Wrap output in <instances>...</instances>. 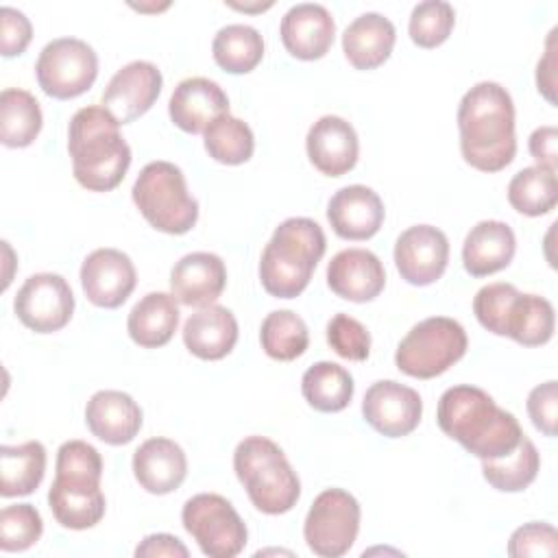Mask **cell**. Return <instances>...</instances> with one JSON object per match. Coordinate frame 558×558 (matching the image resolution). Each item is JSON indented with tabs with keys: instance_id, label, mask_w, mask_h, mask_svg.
Masks as SVG:
<instances>
[{
	"instance_id": "obj_11",
	"label": "cell",
	"mask_w": 558,
	"mask_h": 558,
	"mask_svg": "<svg viewBox=\"0 0 558 558\" xmlns=\"http://www.w3.org/2000/svg\"><path fill=\"white\" fill-rule=\"evenodd\" d=\"M35 76L44 94L57 100H70L94 85L98 76V57L87 41L59 37L41 48L35 63Z\"/></svg>"
},
{
	"instance_id": "obj_21",
	"label": "cell",
	"mask_w": 558,
	"mask_h": 558,
	"mask_svg": "<svg viewBox=\"0 0 558 558\" xmlns=\"http://www.w3.org/2000/svg\"><path fill=\"white\" fill-rule=\"evenodd\" d=\"M168 113L174 126L185 133H205L220 116L229 113V98L216 81L205 76L183 78L168 102Z\"/></svg>"
},
{
	"instance_id": "obj_20",
	"label": "cell",
	"mask_w": 558,
	"mask_h": 558,
	"mask_svg": "<svg viewBox=\"0 0 558 558\" xmlns=\"http://www.w3.org/2000/svg\"><path fill=\"white\" fill-rule=\"evenodd\" d=\"M225 286L227 268L216 253H187L170 270V290L174 299L190 307L214 305Z\"/></svg>"
},
{
	"instance_id": "obj_3",
	"label": "cell",
	"mask_w": 558,
	"mask_h": 558,
	"mask_svg": "<svg viewBox=\"0 0 558 558\" xmlns=\"http://www.w3.org/2000/svg\"><path fill=\"white\" fill-rule=\"evenodd\" d=\"M68 153L74 179L89 192H111L131 166V146L120 122L98 105L78 109L68 124Z\"/></svg>"
},
{
	"instance_id": "obj_16",
	"label": "cell",
	"mask_w": 558,
	"mask_h": 558,
	"mask_svg": "<svg viewBox=\"0 0 558 558\" xmlns=\"http://www.w3.org/2000/svg\"><path fill=\"white\" fill-rule=\"evenodd\" d=\"M137 272L131 257L118 248H96L81 266L85 296L105 310L120 307L135 290Z\"/></svg>"
},
{
	"instance_id": "obj_42",
	"label": "cell",
	"mask_w": 558,
	"mask_h": 558,
	"mask_svg": "<svg viewBox=\"0 0 558 558\" xmlns=\"http://www.w3.org/2000/svg\"><path fill=\"white\" fill-rule=\"evenodd\" d=\"M508 554L512 558L523 556H556L558 534L556 527L543 521H532L517 527L508 541Z\"/></svg>"
},
{
	"instance_id": "obj_12",
	"label": "cell",
	"mask_w": 558,
	"mask_h": 558,
	"mask_svg": "<svg viewBox=\"0 0 558 558\" xmlns=\"http://www.w3.org/2000/svg\"><path fill=\"white\" fill-rule=\"evenodd\" d=\"M13 310L22 325L37 333L63 329L74 312L70 283L57 272L31 275L15 294Z\"/></svg>"
},
{
	"instance_id": "obj_8",
	"label": "cell",
	"mask_w": 558,
	"mask_h": 558,
	"mask_svg": "<svg viewBox=\"0 0 558 558\" xmlns=\"http://www.w3.org/2000/svg\"><path fill=\"white\" fill-rule=\"evenodd\" d=\"M469 347L464 327L449 316H429L416 323L399 342L395 364L416 379H432L453 366Z\"/></svg>"
},
{
	"instance_id": "obj_6",
	"label": "cell",
	"mask_w": 558,
	"mask_h": 558,
	"mask_svg": "<svg viewBox=\"0 0 558 558\" xmlns=\"http://www.w3.org/2000/svg\"><path fill=\"white\" fill-rule=\"evenodd\" d=\"M233 471L251 504L264 514H283L301 497V482L286 453L266 436H246L238 442Z\"/></svg>"
},
{
	"instance_id": "obj_37",
	"label": "cell",
	"mask_w": 558,
	"mask_h": 558,
	"mask_svg": "<svg viewBox=\"0 0 558 558\" xmlns=\"http://www.w3.org/2000/svg\"><path fill=\"white\" fill-rule=\"evenodd\" d=\"M203 137H205L207 155L218 163L240 166L248 161L255 150V137L251 126L231 113L216 118L205 129Z\"/></svg>"
},
{
	"instance_id": "obj_45",
	"label": "cell",
	"mask_w": 558,
	"mask_h": 558,
	"mask_svg": "<svg viewBox=\"0 0 558 558\" xmlns=\"http://www.w3.org/2000/svg\"><path fill=\"white\" fill-rule=\"evenodd\" d=\"M530 155L536 159V166L556 170L558 166V131L556 126H538L530 135Z\"/></svg>"
},
{
	"instance_id": "obj_39",
	"label": "cell",
	"mask_w": 558,
	"mask_h": 558,
	"mask_svg": "<svg viewBox=\"0 0 558 558\" xmlns=\"http://www.w3.org/2000/svg\"><path fill=\"white\" fill-rule=\"evenodd\" d=\"M44 532L41 514L31 504H13L0 510V549L24 551L33 547Z\"/></svg>"
},
{
	"instance_id": "obj_5",
	"label": "cell",
	"mask_w": 558,
	"mask_h": 558,
	"mask_svg": "<svg viewBox=\"0 0 558 558\" xmlns=\"http://www.w3.org/2000/svg\"><path fill=\"white\" fill-rule=\"evenodd\" d=\"M327 248L325 233L312 218H288L262 251L259 281L277 299L299 296L323 259Z\"/></svg>"
},
{
	"instance_id": "obj_23",
	"label": "cell",
	"mask_w": 558,
	"mask_h": 558,
	"mask_svg": "<svg viewBox=\"0 0 558 558\" xmlns=\"http://www.w3.org/2000/svg\"><path fill=\"white\" fill-rule=\"evenodd\" d=\"M142 408L122 390H98L85 405L89 432L107 445H126L142 429Z\"/></svg>"
},
{
	"instance_id": "obj_10",
	"label": "cell",
	"mask_w": 558,
	"mask_h": 558,
	"mask_svg": "<svg viewBox=\"0 0 558 558\" xmlns=\"http://www.w3.org/2000/svg\"><path fill=\"white\" fill-rule=\"evenodd\" d=\"M360 504L342 488H327L312 501L303 536L307 547L323 558L344 556L360 532Z\"/></svg>"
},
{
	"instance_id": "obj_7",
	"label": "cell",
	"mask_w": 558,
	"mask_h": 558,
	"mask_svg": "<svg viewBox=\"0 0 558 558\" xmlns=\"http://www.w3.org/2000/svg\"><path fill=\"white\" fill-rule=\"evenodd\" d=\"M131 196L157 231L183 235L198 220V201L187 192L183 170L170 161L146 163L133 183Z\"/></svg>"
},
{
	"instance_id": "obj_24",
	"label": "cell",
	"mask_w": 558,
	"mask_h": 558,
	"mask_svg": "<svg viewBox=\"0 0 558 558\" xmlns=\"http://www.w3.org/2000/svg\"><path fill=\"white\" fill-rule=\"evenodd\" d=\"M133 475L146 493L168 495L187 475L185 451L170 438H148L133 453Z\"/></svg>"
},
{
	"instance_id": "obj_29",
	"label": "cell",
	"mask_w": 558,
	"mask_h": 558,
	"mask_svg": "<svg viewBox=\"0 0 558 558\" xmlns=\"http://www.w3.org/2000/svg\"><path fill=\"white\" fill-rule=\"evenodd\" d=\"M46 473V447L39 440L0 447V495H31Z\"/></svg>"
},
{
	"instance_id": "obj_22",
	"label": "cell",
	"mask_w": 558,
	"mask_h": 558,
	"mask_svg": "<svg viewBox=\"0 0 558 558\" xmlns=\"http://www.w3.org/2000/svg\"><path fill=\"white\" fill-rule=\"evenodd\" d=\"M384 203L379 194L366 185L340 187L327 205V220L342 240H368L384 222Z\"/></svg>"
},
{
	"instance_id": "obj_46",
	"label": "cell",
	"mask_w": 558,
	"mask_h": 558,
	"mask_svg": "<svg viewBox=\"0 0 558 558\" xmlns=\"http://www.w3.org/2000/svg\"><path fill=\"white\" fill-rule=\"evenodd\" d=\"M137 558H159V556H170V558H187L190 551L187 547L172 534L159 532V534H148L137 547H135Z\"/></svg>"
},
{
	"instance_id": "obj_1",
	"label": "cell",
	"mask_w": 558,
	"mask_h": 558,
	"mask_svg": "<svg viewBox=\"0 0 558 558\" xmlns=\"http://www.w3.org/2000/svg\"><path fill=\"white\" fill-rule=\"evenodd\" d=\"M458 129L460 153L471 168L499 172L514 159V102L504 85L475 83L460 100Z\"/></svg>"
},
{
	"instance_id": "obj_30",
	"label": "cell",
	"mask_w": 558,
	"mask_h": 558,
	"mask_svg": "<svg viewBox=\"0 0 558 558\" xmlns=\"http://www.w3.org/2000/svg\"><path fill=\"white\" fill-rule=\"evenodd\" d=\"M554 327V305L545 296L519 292L510 303L504 336L523 347H541L551 340Z\"/></svg>"
},
{
	"instance_id": "obj_43",
	"label": "cell",
	"mask_w": 558,
	"mask_h": 558,
	"mask_svg": "<svg viewBox=\"0 0 558 558\" xmlns=\"http://www.w3.org/2000/svg\"><path fill=\"white\" fill-rule=\"evenodd\" d=\"M527 414L538 432L545 436H556L558 421V384L554 379L538 384L527 395Z\"/></svg>"
},
{
	"instance_id": "obj_13",
	"label": "cell",
	"mask_w": 558,
	"mask_h": 558,
	"mask_svg": "<svg viewBox=\"0 0 558 558\" xmlns=\"http://www.w3.org/2000/svg\"><path fill=\"white\" fill-rule=\"evenodd\" d=\"M364 421L388 438H401L416 429L423 414L421 395L395 379L371 384L362 399Z\"/></svg>"
},
{
	"instance_id": "obj_25",
	"label": "cell",
	"mask_w": 558,
	"mask_h": 558,
	"mask_svg": "<svg viewBox=\"0 0 558 558\" xmlns=\"http://www.w3.org/2000/svg\"><path fill=\"white\" fill-rule=\"evenodd\" d=\"M517 251L514 231L501 220H480L464 238L462 264L473 277L504 270Z\"/></svg>"
},
{
	"instance_id": "obj_40",
	"label": "cell",
	"mask_w": 558,
	"mask_h": 558,
	"mask_svg": "<svg viewBox=\"0 0 558 558\" xmlns=\"http://www.w3.org/2000/svg\"><path fill=\"white\" fill-rule=\"evenodd\" d=\"M327 342L344 360L364 362L371 353V333L368 329L349 314H336L327 323Z\"/></svg>"
},
{
	"instance_id": "obj_9",
	"label": "cell",
	"mask_w": 558,
	"mask_h": 558,
	"mask_svg": "<svg viewBox=\"0 0 558 558\" xmlns=\"http://www.w3.org/2000/svg\"><path fill=\"white\" fill-rule=\"evenodd\" d=\"M181 521L185 532L211 558L238 556L248 538L246 525L229 499L216 493H198L183 504Z\"/></svg>"
},
{
	"instance_id": "obj_14",
	"label": "cell",
	"mask_w": 558,
	"mask_h": 558,
	"mask_svg": "<svg viewBox=\"0 0 558 558\" xmlns=\"http://www.w3.org/2000/svg\"><path fill=\"white\" fill-rule=\"evenodd\" d=\"M163 76L150 61L122 65L102 92V107L120 122L129 124L144 116L161 94Z\"/></svg>"
},
{
	"instance_id": "obj_47",
	"label": "cell",
	"mask_w": 558,
	"mask_h": 558,
	"mask_svg": "<svg viewBox=\"0 0 558 558\" xmlns=\"http://www.w3.org/2000/svg\"><path fill=\"white\" fill-rule=\"evenodd\" d=\"M536 85L538 92L551 105H556V28H551L545 44V54L536 65Z\"/></svg>"
},
{
	"instance_id": "obj_15",
	"label": "cell",
	"mask_w": 558,
	"mask_h": 558,
	"mask_svg": "<svg viewBox=\"0 0 558 558\" xmlns=\"http://www.w3.org/2000/svg\"><path fill=\"white\" fill-rule=\"evenodd\" d=\"M449 262V240L432 225H414L395 242V266L412 286H429L442 277Z\"/></svg>"
},
{
	"instance_id": "obj_32",
	"label": "cell",
	"mask_w": 558,
	"mask_h": 558,
	"mask_svg": "<svg viewBox=\"0 0 558 558\" xmlns=\"http://www.w3.org/2000/svg\"><path fill=\"white\" fill-rule=\"evenodd\" d=\"M41 109L37 98L20 87H7L0 94V140L9 148H24L41 131Z\"/></svg>"
},
{
	"instance_id": "obj_17",
	"label": "cell",
	"mask_w": 558,
	"mask_h": 558,
	"mask_svg": "<svg viewBox=\"0 0 558 558\" xmlns=\"http://www.w3.org/2000/svg\"><path fill=\"white\" fill-rule=\"evenodd\" d=\"M307 157L314 168L327 177H342L357 163V133L340 116L318 118L305 137Z\"/></svg>"
},
{
	"instance_id": "obj_2",
	"label": "cell",
	"mask_w": 558,
	"mask_h": 558,
	"mask_svg": "<svg viewBox=\"0 0 558 558\" xmlns=\"http://www.w3.org/2000/svg\"><path fill=\"white\" fill-rule=\"evenodd\" d=\"M436 421L442 434L480 460H497L517 449L523 432L512 412L469 384L447 388L438 399Z\"/></svg>"
},
{
	"instance_id": "obj_27",
	"label": "cell",
	"mask_w": 558,
	"mask_h": 558,
	"mask_svg": "<svg viewBox=\"0 0 558 558\" xmlns=\"http://www.w3.org/2000/svg\"><path fill=\"white\" fill-rule=\"evenodd\" d=\"M397 41L395 24L381 13L368 11L355 17L342 33V52L357 70L379 68Z\"/></svg>"
},
{
	"instance_id": "obj_19",
	"label": "cell",
	"mask_w": 558,
	"mask_h": 558,
	"mask_svg": "<svg viewBox=\"0 0 558 558\" xmlns=\"http://www.w3.org/2000/svg\"><path fill=\"white\" fill-rule=\"evenodd\" d=\"M286 50L303 61H314L327 54L333 44L336 22L331 13L316 2H301L286 11L279 26Z\"/></svg>"
},
{
	"instance_id": "obj_4",
	"label": "cell",
	"mask_w": 558,
	"mask_h": 558,
	"mask_svg": "<svg viewBox=\"0 0 558 558\" xmlns=\"http://www.w3.org/2000/svg\"><path fill=\"white\" fill-rule=\"evenodd\" d=\"M54 482L48 490V506L59 525L87 530L105 517V495L100 490L102 458L85 440H68L57 451Z\"/></svg>"
},
{
	"instance_id": "obj_38",
	"label": "cell",
	"mask_w": 558,
	"mask_h": 558,
	"mask_svg": "<svg viewBox=\"0 0 558 558\" xmlns=\"http://www.w3.org/2000/svg\"><path fill=\"white\" fill-rule=\"evenodd\" d=\"M456 24V11L445 0L418 2L410 13L408 33L421 48H436L447 41Z\"/></svg>"
},
{
	"instance_id": "obj_36",
	"label": "cell",
	"mask_w": 558,
	"mask_h": 558,
	"mask_svg": "<svg viewBox=\"0 0 558 558\" xmlns=\"http://www.w3.org/2000/svg\"><path fill=\"white\" fill-rule=\"evenodd\" d=\"M259 342L268 357L290 362L305 353L310 344V331L305 320L292 310H275L262 320Z\"/></svg>"
},
{
	"instance_id": "obj_33",
	"label": "cell",
	"mask_w": 558,
	"mask_h": 558,
	"mask_svg": "<svg viewBox=\"0 0 558 558\" xmlns=\"http://www.w3.org/2000/svg\"><path fill=\"white\" fill-rule=\"evenodd\" d=\"M211 54L222 70L231 74H246L262 61L264 39L259 31L248 24H227L216 33Z\"/></svg>"
},
{
	"instance_id": "obj_35",
	"label": "cell",
	"mask_w": 558,
	"mask_h": 558,
	"mask_svg": "<svg viewBox=\"0 0 558 558\" xmlns=\"http://www.w3.org/2000/svg\"><path fill=\"white\" fill-rule=\"evenodd\" d=\"M508 203L523 216L549 214L558 203L556 170L543 166L519 170L508 183Z\"/></svg>"
},
{
	"instance_id": "obj_41",
	"label": "cell",
	"mask_w": 558,
	"mask_h": 558,
	"mask_svg": "<svg viewBox=\"0 0 558 558\" xmlns=\"http://www.w3.org/2000/svg\"><path fill=\"white\" fill-rule=\"evenodd\" d=\"M519 290L512 283H504V281H495L480 288L473 299V312L480 325L495 336H504L506 316Z\"/></svg>"
},
{
	"instance_id": "obj_28",
	"label": "cell",
	"mask_w": 558,
	"mask_h": 558,
	"mask_svg": "<svg viewBox=\"0 0 558 558\" xmlns=\"http://www.w3.org/2000/svg\"><path fill=\"white\" fill-rule=\"evenodd\" d=\"M179 325V305L174 294L148 292L144 294L126 318L131 340L144 349H157L170 342Z\"/></svg>"
},
{
	"instance_id": "obj_18",
	"label": "cell",
	"mask_w": 558,
	"mask_h": 558,
	"mask_svg": "<svg viewBox=\"0 0 558 558\" xmlns=\"http://www.w3.org/2000/svg\"><path fill=\"white\" fill-rule=\"evenodd\" d=\"M327 286L340 299L366 303L384 290L386 270L373 251L344 248L327 264Z\"/></svg>"
},
{
	"instance_id": "obj_26",
	"label": "cell",
	"mask_w": 558,
	"mask_h": 558,
	"mask_svg": "<svg viewBox=\"0 0 558 558\" xmlns=\"http://www.w3.org/2000/svg\"><path fill=\"white\" fill-rule=\"evenodd\" d=\"M183 342L201 360H222L238 342V320L222 305H205L185 320Z\"/></svg>"
},
{
	"instance_id": "obj_31",
	"label": "cell",
	"mask_w": 558,
	"mask_h": 558,
	"mask_svg": "<svg viewBox=\"0 0 558 558\" xmlns=\"http://www.w3.org/2000/svg\"><path fill=\"white\" fill-rule=\"evenodd\" d=\"M353 377L336 362H316L301 377L303 399L318 412H340L353 399Z\"/></svg>"
},
{
	"instance_id": "obj_34",
	"label": "cell",
	"mask_w": 558,
	"mask_h": 558,
	"mask_svg": "<svg viewBox=\"0 0 558 558\" xmlns=\"http://www.w3.org/2000/svg\"><path fill=\"white\" fill-rule=\"evenodd\" d=\"M541 456L534 442L523 434L517 449L497 460H482L484 480L501 493L525 490L538 475Z\"/></svg>"
},
{
	"instance_id": "obj_44",
	"label": "cell",
	"mask_w": 558,
	"mask_h": 558,
	"mask_svg": "<svg viewBox=\"0 0 558 558\" xmlns=\"http://www.w3.org/2000/svg\"><path fill=\"white\" fill-rule=\"evenodd\" d=\"M33 37V26L28 17L13 9L2 7L0 9V50L4 57H15L26 50Z\"/></svg>"
}]
</instances>
